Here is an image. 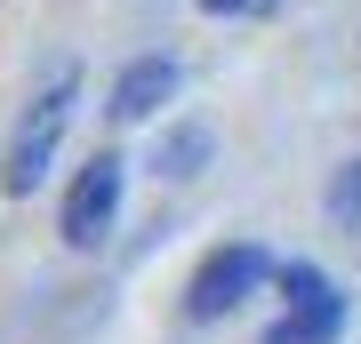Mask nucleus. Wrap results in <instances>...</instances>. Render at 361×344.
Instances as JSON below:
<instances>
[{
  "label": "nucleus",
  "mask_w": 361,
  "mask_h": 344,
  "mask_svg": "<svg viewBox=\"0 0 361 344\" xmlns=\"http://www.w3.org/2000/svg\"><path fill=\"white\" fill-rule=\"evenodd\" d=\"M169 96H177V64L169 56H137L129 72L113 80V120H153Z\"/></svg>",
  "instance_id": "5"
},
{
  "label": "nucleus",
  "mask_w": 361,
  "mask_h": 344,
  "mask_svg": "<svg viewBox=\"0 0 361 344\" xmlns=\"http://www.w3.org/2000/svg\"><path fill=\"white\" fill-rule=\"evenodd\" d=\"M281 296H289V312L265 329V344H337V329H345V296L329 288L322 265H281Z\"/></svg>",
  "instance_id": "2"
},
{
  "label": "nucleus",
  "mask_w": 361,
  "mask_h": 344,
  "mask_svg": "<svg viewBox=\"0 0 361 344\" xmlns=\"http://www.w3.org/2000/svg\"><path fill=\"white\" fill-rule=\"evenodd\" d=\"M73 89L80 80L73 72H56L49 89L32 96V113L16 120V136H8V153H0V192H16V200H25V192L49 177V160H56V136H65V120H73Z\"/></svg>",
  "instance_id": "1"
},
{
  "label": "nucleus",
  "mask_w": 361,
  "mask_h": 344,
  "mask_svg": "<svg viewBox=\"0 0 361 344\" xmlns=\"http://www.w3.org/2000/svg\"><path fill=\"white\" fill-rule=\"evenodd\" d=\"M265 248L257 241H233V248H217V256H209V265L193 272V288H185V320H225L233 305H241V296L249 288H257L265 281Z\"/></svg>",
  "instance_id": "3"
},
{
  "label": "nucleus",
  "mask_w": 361,
  "mask_h": 344,
  "mask_svg": "<svg viewBox=\"0 0 361 344\" xmlns=\"http://www.w3.org/2000/svg\"><path fill=\"white\" fill-rule=\"evenodd\" d=\"M209 16H225V25H241V16H273L281 0H201Z\"/></svg>",
  "instance_id": "6"
},
{
  "label": "nucleus",
  "mask_w": 361,
  "mask_h": 344,
  "mask_svg": "<svg viewBox=\"0 0 361 344\" xmlns=\"http://www.w3.org/2000/svg\"><path fill=\"white\" fill-rule=\"evenodd\" d=\"M121 153H97L89 168L73 177V192H65V241L73 248H97L104 241V224H113V208H121Z\"/></svg>",
  "instance_id": "4"
}]
</instances>
